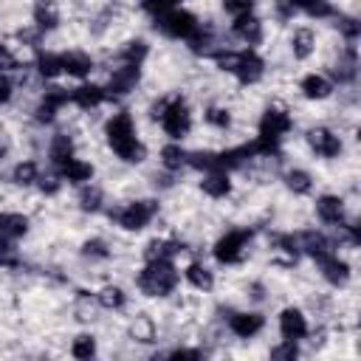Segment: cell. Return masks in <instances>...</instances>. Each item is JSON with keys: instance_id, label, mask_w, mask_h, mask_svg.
Instances as JSON below:
<instances>
[{"instance_id": "6da1fadb", "label": "cell", "mask_w": 361, "mask_h": 361, "mask_svg": "<svg viewBox=\"0 0 361 361\" xmlns=\"http://www.w3.org/2000/svg\"><path fill=\"white\" fill-rule=\"evenodd\" d=\"M104 133H107V144L113 147V152H116L121 161H127V164H141V161H144L147 149H144V144L135 138V127H133L130 113H116V116L107 121Z\"/></svg>"}, {"instance_id": "7a4b0ae2", "label": "cell", "mask_w": 361, "mask_h": 361, "mask_svg": "<svg viewBox=\"0 0 361 361\" xmlns=\"http://www.w3.org/2000/svg\"><path fill=\"white\" fill-rule=\"evenodd\" d=\"M147 11L155 14V25L169 34V37H183V39H192L197 31H200V23L195 20V14H189L186 8H178V6H147Z\"/></svg>"}, {"instance_id": "3957f363", "label": "cell", "mask_w": 361, "mask_h": 361, "mask_svg": "<svg viewBox=\"0 0 361 361\" xmlns=\"http://www.w3.org/2000/svg\"><path fill=\"white\" fill-rule=\"evenodd\" d=\"M178 282V271L172 259H149L138 274V288L147 296H166Z\"/></svg>"}, {"instance_id": "277c9868", "label": "cell", "mask_w": 361, "mask_h": 361, "mask_svg": "<svg viewBox=\"0 0 361 361\" xmlns=\"http://www.w3.org/2000/svg\"><path fill=\"white\" fill-rule=\"evenodd\" d=\"M217 65L223 71L237 73V79L245 82V85H251V82H257L262 76V59L254 51H237V54L226 51V54H217Z\"/></svg>"}, {"instance_id": "5b68a950", "label": "cell", "mask_w": 361, "mask_h": 361, "mask_svg": "<svg viewBox=\"0 0 361 361\" xmlns=\"http://www.w3.org/2000/svg\"><path fill=\"white\" fill-rule=\"evenodd\" d=\"M161 124H164L166 135L175 138V141L183 138V135L189 133V127H192V116H189V107H186V102H183L180 96L169 99V102L161 107Z\"/></svg>"}, {"instance_id": "8992f818", "label": "cell", "mask_w": 361, "mask_h": 361, "mask_svg": "<svg viewBox=\"0 0 361 361\" xmlns=\"http://www.w3.org/2000/svg\"><path fill=\"white\" fill-rule=\"evenodd\" d=\"M288 130H290L288 113H282V110H265V113H262V121H259V138H257V141H259L262 147L274 149L276 141H279Z\"/></svg>"}, {"instance_id": "52a82bcc", "label": "cell", "mask_w": 361, "mask_h": 361, "mask_svg": "<svg viewBox=\"0 0 361 361\" xmlns=\"http://www.w3.org/2000/svg\"><path fill=\"white\" fill-rule=\"evenodd\" d=\"M248 240H251V234H248V231H240V228L223 234V237L214 243V257H217V262H226V265L240 262L243 254H245V248H248Z\"/></svg>"}, {"instance_id": "ba28073f", "label": "cell", "mask_w": 361, "mask_h": 361, "mask_svg": "<svg viewBox=\"0 0 361 361\" xmlns=\"http://www.w3.org/2000/svg\"><path fill=\"white\" fill-rule=\"evenodd\" d=\"M152 214H155V203H152V200H135V203L124 206V209L116 214V220H118L121 228L138 231V228H144V226L152 220Z\"/></svg>"}, {"instance_id": "9c48e42d", "label": "cell", "mask_w": 361, "mask_h": 361, "mask_svg": "<svg viewBox=\"0 0 361 361\" xmlns=\"http://www.w3.org/2000/svg\"><path fill=\"white\" fill-rule=\"evenodd\" d=\"M307 144L322 155V158H333L341 152V138L336 133H330L327 127H313L307 133Z\"/></svg>"}, {"instance_id": "30bf717a", "label": "cell", "mask_w": 361, "mask_h": 361, "mask_svg": "<svg viewBox=\"0 0 361 361\" xmlns=\"http://www.w3.org/2000/svg\"><path fill=\"white\" fill-rule=\"evenodd\" d=\"M279 330H282L285 341H296V338H302V336L307 333V322H305L302 310H296V307H285V310L279 313Z\"/></svg>"}, {"instance_id": "8fae6325", "label": "cell", "mask_w": 361, "mask_h": 361, "mask_svg": "<svg viewBox=\"0 0 361 361\" xmlns=\"http://www.w3.org/2000/svg\"><path fill=\"white\" fill-rule=\"evenodd\" d=\"M262 316L259 313H234L231 316V322H228V327L240 336V338H251V336H257L259 330H262Z\"/></svg>"}, {"instance_id": "7c38bea8", "label": "cell", "mask_w": 361, "mask_h": 361, "mask_svg": "<svg viewBox=\"0 0 361 361\" xmlns=\"http://www.w3.org/2000/svg\"><path fill=\"white\" fill-rule=\"evenodd\" d=\"M316 262L322 265V274H324V279H330L333 285H344V282H347V276H350V268H347V262H344V259H338L336 254L319 257Z\"/></svg>"}, {"instance_id": "4fadbf2b", "label": "cell", "mask_w": 361, "mask_h": 361, "mask_svg": "<svg viewBox=\"0 0 361 361\" xmlns=\"http://www.w3.org/2000/svg\"><path fill=\"white\" fill-rule=\"evenodd\" d=\"M316 212H319V217L324 223H341L344 220V203L336 195H322L316 200Z\"/></svg>"}, {"instance_id": "5bb4252c", "label": "cell", "mask_w": 361, "mask_h": 361, "mask_svg": "<svg viewBox=\"0 0 361 361\" xmlns=\"http://www.w3.org/2000/svg\"><path fill=\"white\" fill-rule=\"evenodd\" d=\"M234 34H237L240 39H245L248 45H254V42H259V37H262V23H259L257 17H251V14L234 17Z\"/></svg>"}, {"instance_id": "9a60e30c", "label": "cell", "mask_w": 361, "mask_h": 361, "mask_svg": "<svg viewBox=\"0 0 361 361\" xmlns=\"http://www.w3.org/2000/svg\"><path fill=\"white\" fill-rule=\"evenodd\" d=\"M28 231V217L17 214V212H3L0 214V237L11 240V237H23Z\"/></svg>"}, {"instance_id": "2e32d148", "label": "cell", "mask_w": 361, "mask_h": 361, "mask_svg": "<svg viewBox=\"0 0 361 361\" xmlns=\"http://www.w3.org/2000/svg\"><path fill=\"white\" fill-rule=\"evenodd\" d=\"M59 65H62V71H65V73H71V76H85V73L93 68L90 56H87V54H79V51L59 54Z\"/></svg>"}, {"instance_id": "e0dca14e", "label": "cell", "mask_w": 361, "mask_h": 361, "mask_svg": "<svg viewBox=\"0 0 361 361\" xmlns=\"http://www.w3.org/2000/svg\"><path fill=\"white\" fill-rule=\"evenodd\" d=\"M104 96L107 93L102 87H96V85H82V87H76V90L68 93V99L76 102L79 107H96L99 102H104Z\"/></svg>"}, {"instance_id": "ac0fdd59", "label": "cell", "mask_w": 361, "mask_h": 361, "mask_svg": "<svg viewBox=\"0 0 361 361\" xmlns=\"http://www.w3.org/2000/svg\"><path fill=\"white\" fill-rule=\"evenodd\" d=\"M203 192L212 195V197H226V195L231 192V180H228V175H226L223 169L209 172V175L203 178Z\"/></svg>"}, {"instance_id": "d6986e66", "label": "cell", "mask_w": 361, "mask_h": 361, "mask_svg": "<svg viewBox=\"0 0 361 361\" xmlns=\"http://www.w3.org/2000/svg\"><path fill=\"white\" fill-rule=\"evenodd\" d=\"M65 102H68V90L54 87L51 93H45V99H42V104H39V110H37V118H39V121H51L54 113H56V107L65 104Z\"/></svg>"}, {"instance_id": "ffe728a7", "label": "cell", "mask_w": 361, "mask_h": 361, "mask_svg": "<svg viewBox=\"0 0 361 361\" xmlns=\"http://www.w3.org/2000/svg\"><path fill=\"white\" fill-rule=\"evenodd\" d=\"M62 169V178L65 180H71V183H85V180H90L93 178V166L87 164V161H79V158H71L65 166H59Z\"/></svg>"}, {"instance_id": "44dd1931", "label": "cell", "mask_w": 361, "mask_h": 361, "mask_svg": "<svg viewBox=\"0 0 361 361\" xmlns=\"http://www.w3.org/2000/svg\"><path fill=\"white\" fill-rule=\"evenodd\" d=\"M135 82H138V65H124V68H116V73L110 79V90L127 93Z\"/></svg>"}, {"instance_id": "7402d4cb", "label": "cell", "mask_w": 361, "mask_h": 361, "mask_svg": "<svg viewBox=\"0 0 361 361\" xmlns=\"http://www.w3.org/2000/svg\"><path fill=\"white\" fill-rule=\"evenodd\" d=\"M330 82L324 79V76H319V73H307L305 79H302V93L307 96V99H327L330 96Z\"/></svg>"}, {"instance_id": "603a6c76", "label": "cell", "mask_w": 361, "mask_h": 361, "mask_svg": "<svg viewBox=\"0 0 361 361\" xmlns=\"http://www.w3.org/2000/svg\"><path fill=\"white\" fill-rule=\"evenodd\" d=\"M51 158H54V164L65 166V164L73 158V141H71L68 135H56V138L51 141Z\"/></svg>"}, {"instance_id": "cb8c5ba5", "label": "cell", "mask_w": 361, "mask_h": 361, "mask_svg": "<svg viewBox=\"0 0 361 361\" xmlns=\"http://www.w3.org/2000/svg\"><path fill=\"white\" fill-rule=\"evenodd\" d=\"M71 353H73L76 361H93V355H96V341H93V336H87V333L76 336L73 344H71Z\"/></svg>"}, {"instance_id": "d4e9b609", "label": "cell", "mask_w": 361, "mask_h": 361, "mask_svg": "<svg viewBox=\"0 0 361 361\" xmlns=\"http://www.w3.org/2000/svg\"><path fill=\"white\" fill-rule=\"evenodd\" d=\"M313 42H316V37H313V31H310V28H299V31H293V39H290V45H293V54H296L299 59L310 56V51H313Z\"/></svg>"}, {"instance_id": "484cf974", "label": "cell", "mask_w": 361, "mask_h": 361, "mask_svg": "<svg viewBox=\"0 0 361 361\" xmlns=\"http://www.w3.org/2000/svg\"><path fill=\"white\" fill-rule=\"evenodd\" d=\"M186 279H189L195 288H200V290H209V288L214 285L212 271H209L206 265H197V262H192V265L186 268Z\"/></svg>"}, {"instance_id": "4316f807", "label": "cell", "mask_w": 361, "mask_h": 361, "mask_svg": "<svg viewBox=\"0 0 361 361\" xmlns=\"http://www.w3.org/2000/svg\"><path fill=\"white\" fill-rule=\"evenodd\" d=\"M285 183H288V189L290 192H296V195H305V192H310V175L305 172V169H290L288 175H285Z\"/></svg>"}, {"instance_id": "83f0119b", "label": "cell", "mask_w": 361, "mask_h": 361, "mask_svg": "<svg viewBox=\"0 0 361 361\" xmlns=\"http://www.w3.org/2000/svg\"><path fill=\"white\" fill-rule=\"evenodd\" d=\"M161 161H164L166 169H180V166L186 164V152H183L178 144H169V147L161 149Z\"/></svg>"}, {"instance_id": "f1b7e54d", "label": "cell", "mask_w": 361, "mask_h": 361, "mask_svg": "<svg viewBox=\"0 0 361 361\" xmlns=\"http://www.w3.org/2000/svg\"><path fill=\"white\" fill-rule=\"evenodd\" d=\"M34 180H39V172H37V164H34V161H23V164L14 166V183L28 186V183H34Z\"/></svg>"}, {"instance_id": "f546056e", "label": "cell", "mask_w": 361, "mask_h": 361, "mask_svg": "<svg viewBox=\"0 0 361 361\" xmlns=\"http://www.w3.org/2000/svg\"><path fill=\"white\" fill-rule=\"evenodd\" d=\"M62 71V65H59V56L56 54H42L39 56V73L42 76H56Z\"/></svg>"}, {"instance_id": "4dcf8cb0", "label": "cell", "mask_w": 361, "mask_h": 361, "mask_svg": "<svg viewBox=\"0 0 361 361\" xmlns=\"http://www.w3.org/2000/svg\"><path fill=\"white\" fill-rule=\"evenodd\" d=\"M99 302H102L104 307H121V305H124V293H121V288H104V290L99 293Z\"/></svg>"}, {"instance_id": "1f68e13d", "label": "cell", "mask_w": 361, "mask_h": 361, "mask_svg": "<svg viewBox=\"0 0 361 361\" xmlns=\"http://www.w3.org/2000/svg\"><path fill=\"white\" fill-rule=\"evenodd\" d=\"M271 361H296V341H285L271 350Z\"/></svg>"}, {"instance_id": "d6a6232c", "label": "cell", "mask_w": 361, "mask_h": 361, "mask_svg": "<svg viewBox=\"0 0 361 361\" xmlns=\"http://www.w3.org/2000/svg\"><path fill=\"white\" fill-rule=\"evenodd\" d=\"M17 259H20L17 248H14V245H11L6 237H0V265L11 268V265H17Z\"/></svg>"}, {"instance_id": "836d02e7", "label": "cell", "mask_w": 361, "mask_h": 361, "mask_svg": "<svg viewBox=\"0 0 361 361\" xmlns=\"http://www.w3.org/2000/svg\"><path fill=\"white\" fill-rule=\"evenodd\" d=\"M99 203H102V192L99 189H85L82 192V209L85 212H96Z\"/></svg>"}, {"instance_id": "e575fe53", "label": "cell", "mask_w": 361, "mask_h": 361, "mask_svg": "<svg viewBox=\"0 0 361 361\" xmlns=\"http://www.w3.org/2000/svg\"><path fill=\"white\" fill-rule=\"evenodd\" d=\"M37 23L42 25V28H51V25H56V14H54V8H45V6H37Z\"/></svg>"}, {"instance_id": "d590c367", "label": "cell", "mask_w": 361, "mask_h": 361, "mask_svg": "<svg viewBox=\"0 0 361 361\" xmlns=\"http://www.w3.org/2000/svg\"><path fill=\"white\" fill-rule=\"evenodd\" d=\"M206 118L214 124V127H228V110H220V107H212L209 113H206Z\"/></svg>"}, {"instance_id": "8d00e7d4", "label": "cell", "mask_w": 361, "mask_h": 361, "mask_svg": "<svg viewBox=\"0 0 361 361\" xmlns=\"http://www.w3.org/2000/svg\"><path fill=\"white\" fill-rule=\"evenodd\" d=\"M166 361H203V355H200L197 350H186V347H183V350H175Z\"/></svg>"}, {"instance_id": "74e56055", "label": "cell", "mask_w": 361, "mask_h": 361, "mask_svg": "<svg viewBox=\"0 0 361 361\" xmlns=\"http://www.w3.org/2000/svg\"><path fill=\"white\" fill-rule=\"evenodd\" d=\"M302 8H305L310 17H324V14H330V6H327V3H302Z\"/></svg>"}, {"instance_id": "f35d334b", "label": "cell", "mask_w": 361, "mask_h": 361, "mask_svg": "<svg viewBox=\"0 0 361 361\" xmlns=\"http://www.w3.org/2000/svg\"><path fill=\"white\" fill-rule=\"evenodd\" d=\"M8 68H14V56L6 45H0V71H8Z\"/></svg>"}, {"instance_id": "ab89813d", "label": "cell", "mask_w": 361, "mask_h": 361, "mask_svg": "<svg viewBox=\"0 0 361 361\" xmlns=\"http://www.w3.org/2000/svg\"><path fill=\"white\" fill-rule=\"evenodd\" d=\"M8 99H11V82L0 73V104H3V102H8Z\"/></svg>"}, {"instance_id": "60d3db41", "label": "cell", "mask_w": 361, "mask_h": 361, "mask_svg": "<svg viewBox=\"0 0 361 361\" xmlns=\"http://www.w3.org/2000/svg\"><path fill=\"white\" fill-rule=\"evenodd\" d=\"M39 186H42V192H56V186H59V180L56 178H39Z\"/></svg>"}, {"instance_id": "b9f144b4", "label": "cell", "mask_w": 361, "mask_h": 361, "mask_svg": "<svg viewBox=\"0 0 361 361\" xmlns=\"http://www.w3.org/2000/svg\"><path fill=\"white\" fill-rule=\"evenodd\" d=\"M85 254H96V257H104L107 251L102 248V243H85Z\"/></svg>"}, {"instance_id": "7bdbcfd3", "label": "cell", "mask_w": 361, "mask_h": 361, "mask_svg": "<svg viewBox=\"0 0 361 361\" xmlns=\"http://www.w3.org/2000/svg\"><path fill=\"white\" fill-rule=\"evenodd\" d=\"M341 28H344V34H347V37H355V34H358L355 20H344V23H341Z\"/></svg>"}]
</instances>
